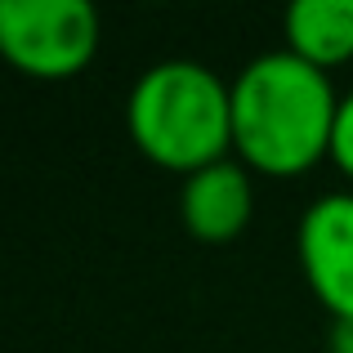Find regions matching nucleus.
<instances>
[{
	"label": "nucleus",
	"mask_w": 353,
	"mask_h": 353,
	"mask_svg": "<svg viewBox=\"0 0 353 353\" xmlns=\"http://www.w3.org/2000/svg\"><path fill=\"white\" fill-rule=\"evenodd\" d=\"M179 215L197 241H233L246 233L250 215H255V188H250V170L241 161H215L206 170L188 174L179 188Z\"/></svg>",
	"instance_id": "5"
},
{
	"label": "nucleus",
	"mask_w": 353,
	"mask_h": 353,
	"mask_svg": "<svg viewBox=\"0 0 353 353\" xmlns=\"http://www.w3.org/2000/svg\"><path fill=\"white\" fill-rule=\"evenodd\" d=\"M125 130L152 165L188 179L233 152V85L192 59L152 63L130 85Z\"/></svg>",
	"instance_id": "2"
},
{
	"label": "nucleus",
	"mask_w": 353,
	"mask_h": 353,
	"mask_svg": "<svg viewBox=\"0 0 353 353\" xmlns=\"http://www.w3.org/2000/svg\"><path fill=\"white\" fill-rule=\"evenodd\" d=\"M0 54L32 81H68L99 54L90 0H0Z\"/></svg>",
	"instance_id": "3"
},
{
	"label": "nucleus",
	"mask_w": 353,
	"mask_h": 353,
	"mask_svg": "<svg viewBox=\"0 0 353 353\" xmlns=\"http://www.w3.org/2000/svg\"><path fill=\"white\" fill-rule=\"evenodd\" d=\"M331 161L353 179V90L340 94V112H336V134H331Z\"/></svg>",
	"instance_id": "7"
},
{
	"label": "nucleus",
	"mask_w": 353,
	"mask_h": 353,
	"mask_svg": "<svg viewBox=\"0 0 353 353\" xmlns=\"http://www.w3.org/2000/svg\"><path fill=\"white\" fill-rule=\"evenodd\" d=\"M331 353H353V318L331 322Z\"/></svg>",
	"instance_id": "8"
},
{
	"label": "nucleus",
	"mask_w": 353,
	"mask_h": 353,
	"mask_svg": "<svg viewBox=\"0 0 353 353\" xmlns=\"http://www.w3.org/2000/svg\"><path fill=\"white\" fill-rule=\"evenodd\" d=\"M340 94L291 50L250 59L233 81V152L250 174L291 179L331 157Z\"/></svg>",
	"instance_id": "1"
},
{
	"label": "nucleus",
	"mask_w": 353,
	"mask_h": 353,
	"mask_svg": "<svg viewBox=\"0 0 353 353\" xmlns=\"http://www.w3.org/2000/svg\"><path fill=\"white\" fill-rule=\"evenodd\" d=\"M295 250L304 282L331 322L353 318V192H327L309 201L295 228Z\"/></svg>",
	"instance_id": "4"
},
{
	"label": "nucleus",
	"mask_w": 353,
	"mask_h": 353,
	"mask_svg": "<svg viewBox=\"0 0 353 353\" xmlns=\"http://www.w3.org/2000/svg\"><path fill=\"white\" fill-rule=\"evenodd\" d=\"M286 50L309 68L331 72L353 63V0H295L282 18Z\"/></svg>",
	"instance_id": "6"
}]
</instances>
